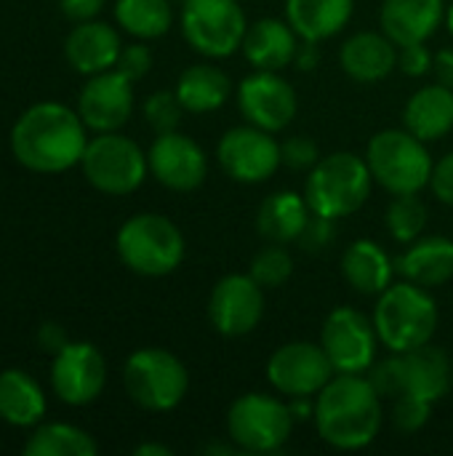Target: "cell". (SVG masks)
<instances>
[{
    "mask_svg": "<svg viewBox=\"0 0 453 456\" xmlns=\"http://www.w3.org/2000/svg\"><path fill=\"white\" fill-rule=\"evenodd\" d=\"M294 430V417L288 401L267 393H246L232 401L227 411L230 441L248 454H275L280 452Z\"/></svg>",
    "mask_w": 453,
    "mask_h": 456,
    "instance_id": "obj_9",
    "label": "cell"
},
{
    "mask_svg": "<svg viewBox=\"0 0 453 456\" xmlns=\"http://www.w3.org/2000/svg\"><path fill=\"white\" fill-rule=\"evenodd\" d=\"M433 69L441 86L453 91V48H441L433 59Z\"/></svg>",
    "mask_w": 453,
    "mask_h": 456,
    "instance_id": "obj_43",
    "label": "cell"
},
{
    "mask_svg": "<svg viewBox=\"0 0 453 456\" xmlns=\"http://www.w3.org/2000/svg\"><path fill=\"white\" fill-rule=\"evenodd\" d=\"M392 425L398 433H419L427 422H430V414H433V403L422 401V398H411V395H403V398H395L392 401Z\"/></svg>",
    "mask_w": 453,
    "mask_h": 456,
    "instance_id": "obj_36",
    "label": "cell"
},
{
    "mask_svg": "<svg viewBox=\"0 0 453 456\" xmlns=\"http://www.w3.org/2000/svg\"><path fill=\"white\" fill-rule=\"evenodd\" d=\"M240 48L254 69L280 72L283 67L294 64L299 51V35L288 21L267 16L248 24Z\"/></svg>",
    "mask_w": 453,
    "mask_h": 456,
    "instance_id": "obj_22",
    "label": "cell"
},
{
    "mask_svg": "<svg viewBox=\"0 0 453 456\" xmlns=\"http://www.w3.org/2000/svg\"><path fill=\"white\" fill-rule=\"evenodd\" d=\"M248 275L262 289H280L294 275V259H291V254L286 251L283 243H270L259 254H254Z\"/></svg>",
    "mask_w": 453,
    "mask_h": 456,
    "instance_id": "obj_34",
    "label": "cell"
},
{
    "mask_svg": "<svg viewBox=\"0 0 453 456\" xmlns=\"http://www.w3.org/2000/svg\"><path fill=\"white\" fill-rule=\"evenodd\" d=\"M248 21L238 0H184L182 35L208 59L232 56L246 37Z\"/></svg>",
    "mask_w": 453,
    "mask_h": 456,
    "instance_id": "obj_11",
    "label": "cell"
},
{
    "mask_svg": "<svg viewBox=\"0 0 453 456\" xmlns=\"http://www.w3.org/2000/svg\"><path fill=\"white\" fill-rule=\"evenodd\" d=\"M430 187H433V195H435L441 203L453 206V152L443 155V158L433 166Z\"/></svg>",
    "mask_w": 453,
    "mask_h": 456,
    "instance_id": "obj_41",
    "label": "cell"
},
{
    "mask_svg": "<svg viewBox=\"0 0 453 456\" xmlns=\"http://www.w3.org/2000/svg\"><path fill=\"white\" fill-rule=\"evenodd\" d=\"M355 11V0H286V21L302 40H328L339 35Z\"/></svg>",
    "mask_w": 453,
    "mask_h": 456,
    "instance_id": "obj_27",
    "label": "cell"
},
{
    "mask_svg": "<svg viewBox=\"0 0 453 456\" xmlns=\"http://www.w3.org/2000/svg\"><path fill=\"white\" fill-rule=\"evenodd\" d=\"M184 112L187 110L182 107L176 91H155L144 99V120L155 134L176 131Z\"/></svg>",
    "mask_w": 453,
    "mask_h": 456,
    "instance_id": "obj_35",
    "label": "cell"
},
{
    "mask_svg": "<svg viewBox=\"0 0 453 456\" xmlns=\"http://www.w3.org/2000/svg\"><path fill=\"white\" fill-rule=\"evenodd\" d=\"M406 128L419 136L422 142H438L453 131V91L435 83L419 88L406 110H403Z\"/></svg>",
    "mask_w": 453,
    "mask_h": 456,
    "instance_id": "obj_29",
    "label": "cell"
},
{
    "mask_svg": "<svg viewBox=\"0 0 453 456\" xmlns=\"http://www.w3.org/2000/svg\"><path fill=\"white\" fill-rule=\"evenodd\" d=\"M280 158L291 171H312L320 160V150L312 136H291L280 144Z\"/></svg>",
    "mask_w": 453,
    "mask_h": 456,
    "instance_id": "obj_37",
    "label": "cell"
},
{
    "mask_svg": "<svg viewBox=\"0 0 453 456\" xmlns=\"http://www.w3.org/2000/svg\"><path fill=\"white\" fill-rule=\"evenodd\" d=\"M446 24H449V32L453 35V0L451 5H449V11H446Z\"/></svg>",
    "mask_w": 453,
    "mask_h": 456,
    "instance_id": "obj_49",
    "label": "cell"
},
{
    "mask_svg": "<svg viewBox=\"0 0 453 456\" xmlns=\"http://www.w3.org/2000/svg\"><path fill=\"white\" fill-rule=\"evenodd\" d=\"M80 168L88 184L104 195H131L144 184L150 174L147 152H142L133 139L117 131L96 134L88 139Z\"/></svg>",
    "mask_w": 453,
    "mask_h": 456,
    "instance_id": "obj_10",
    "label": "cell"
},
{
    "mask_svg": "<svg viewBox=\"0 0 453 456\" xmlns=\"http://www.w3.org/2000/svg\"><path fill=\"white\" fill-rule=\"evenodd\" d=\"M384 224L398 243H414L417 238H422L427 224V206L419 198V192L395 195L384 211Z\"/></svg>",
    "mask_w": 453,
    "mask_h": 456,
    "instance_id": "obj_33",
    "label": "cell"
},
{
    "mask_svg": "<svg viewBox=\"0 0 453 456\" xmlns=\"http://www.w3.org/2000/svg\"><path fill=\"white\" fill-rule=\"evenodd\" d=\"M312 211L299 192L278 190L267 195L256 211V230L267 243H296Z\"/></svg>",
    "mask_w": 453,
    "mask_h": 456,
    "instance_id": "obj_28",
    "label": "cell"
},
{
    "mask_svg": "<svg viewBox=\"0 0 453 456\" xmlns=\"http://www.w3.org/2000/svg\"><path fill=\"white\" fill-rule=\"evenodd\" d=\"M37 339H40V345H43L48 353H59V350L69 342V339L64 337L61 326H56V323H45V326L40 329Z\"/></svg>",
    "mask_w": 453,
    "mask_h": 456,
    "instance_id": "obj_44",
    "label": "cell"
},
{
    "mask_svg": "<svg viewBox=\"0 0 453 456\" xmlns=\"http://www.w3.org/2000/svg\"><path fill=\"white\" fill-rule=\"evenodd\" d=\"M334 377L326 350L312 342H288L267 361V382L286 398H315Z\"/></svg>",
    "mask_w": 453,
    "mask_h": 456,
    "instance_id": "obj_15",
    "label": "cell"
},
{
    "mask_svg": "<svg viewBox=\"0 0 453 456\" xmlns=\"http://www.w3.org/2000/svg\"><path fill=\"white\" fill-rule=\"evenodd\" d=\"M88 126L61 102L27 107L11 128V152L32 174H64L80 166L88 147Z\"/></svg>",
    "mask_w": 453,
    "mask_h": 456,
    "instance_id": "obj_1",
    "label": "cell"
},
{
    "mask_svg": "<svg viewBox=\"0 0 453 456\" xmlns=\"http://www.w3.org/2000/svg\"><path fill=\"white\" fill-rule=\"evenodd\" d=\"M342 69L358 83H379L398 67V45L384 32H355L339 51Z\"/></svg>",
    "mask_w": 453,
    "mask_h": 456,
    "instance_id": "obj_23",
    "label": "cell"
},
{
    "mask_svg": "<svg viewBox=\"0 0 453 456\" xmlns=\"http://www.w3.org/2000/svg\"><path fill=\"white\" fill-rule=\"evenodd\" d=\"M117 72H123L131 83L147 77V72L152 69V51L144 45V43H131V45H123L120 56H117V64H115Z\"/></svg>",
    "mask_w": 453,
    "mask_h": 456,
    "instance_id": "obj_38",
    "label": "cell"
},
{
    "mask_svg": "<svg viewBox=\"0 0 453 456\" xmlns=\"http://www.w3.org/2000/svg\"><path fill=\"white\" fill-rule=\"evenodd\" d=\"M24 456H93L99 452L91 433L67 422H40L24 441Z\"/></svg>",
    "mask_w": 453,
    "mask_h": 456,
    "instance_id": "obj_31",
    "label": "cell"
},
{
    "mask_svg": "<svg viewBox=\"0 0 453 456\" xmlns=\"http://www.w3.org/2000/svg\"><path fill=\"white\" fill-rule=\"evenodd\" d=\"M133 454L136 456H174V452H171L168 446H163V444H139V446L133 449Z\"/></svg>",
    "mask_w": 453,
    "mask_h": 456,
    "instance_id": "obj_47",
    "label": "cell"
},
{
    "mask_svg": "<svg viewBox=\"0 0 453 456\" xmlns=\"http://www.w3.org/2000/svg\"><path fill=\"white\" fill-rule=\"evenodd\" d=\"M123 51L120 35L112 24L91 19L75 24V29L64 40V59L77 75H99L115 69L117 56Z\"/></svg>",
    "mask_w": 453,
    "mask_h": 456,
    "instance_id": "obj_20",
    "label": "cell"
},
{
    "mask_svg": "<svg viewBox=\"0 0 453 456\" xmlns=\"http://www.w3.org/2000/svg\"><path fill=\"white\" fill-rule=\"evenodd\" d=\"M48 409L40 382L24 369L0 371V419L11 428L32 430Z\"/></svg>",
    "mask_w": 453,
    "mask_h": 456,
    "instance_id": "obj_26",
    "label": "cell"
},
{
    "mask_svg": "<svg viewBox=\"0 0 453 456\" xmlns=\"http://www.w3.org/2000/svg\"><path fill=\"white\" fill-rule=\"evenodd\" d=\"M419 136L409 128H387L371 136L366 163L379 187L392 195H414L430 184L433 158Z\"/></svg>",
    "mask_w": 453,
    "mask_h": 456,
    "instance_id": "obj_7",
    "label": "cell"
},
{
    "mask_svg": "<svg viewBox=\"0 0 453 456\" xmlns=\"http://www.w3.org/2000/svg\"><path fill=\"white\" fill-rule=\"evenodd\" d=\"M235 452H238V446H235V444H230V446H224V444H208V446L203 449V454H208V456H216V454L230 456V454H235Z\"/></svg>",
    "mask_w": 453,
    "mask_h": 456,
    "instance_id": "obj_48",
    "label": "cell"
},
{
    "mask_svg": "<svg viewBox=\"0 0 453 456\" xmlns=\"http://www.w3.org/2000/svg\"><path fill=\"white\" fill-rule=\"evenodd\" d=\"M382 401L366 374H336L315 395L318 436L339 452L371 446L384 422Z\"/></svg>",
    "mask_w": 453,
    "mask_h": 456,
    "instance_id": "obj_2",
    "label": "cell"
},
{
    "mask_svg": "<svg viewBox=\"0 0 453 456\" xmlns=\"http://www.w3.org/2000/svg\"><path fill=\"white\" fill-rule=\"evenodd\" d=\"M123 387L139 409L163 414L184 401L190 374L174 353L163 347H142L131 353L123 366Z\"/></svg>",
    "mask_w": 453,
    "mask_h": 456,
    "instance_id": "obj_8",
    "label": "cell"
},
{
    "mask_svg": "<svg viewBox=\"0 0 453 456\" xmlns=\"http://www.w3.org/2000/svg\"><path fill=\"white\" fill-rule=\"evenodd\" d=\"M446 0H384L379 24L395 45L427 43L446 21Z\"/></svg>",
    "mask_w": 453,
    "mask_h": 456,
    "instance_id": "obj_21",
    "label": "cell"
},
{
    "mask_svg": "<svg viewBox=\"0 0 453 456\" xmlns=\"http://www.w3.org/2000/svg\"><path fill=\"white\" fill-rule=\"evenodd\" d=\"M288 409L294 422H307L315 419V398L312 395H302V398H288Z\"/></svg>",
    "mask_w": 453,
    "mask_h": 456,
    "instance_id": "obj_46",
    "label": "cell"
},
{
    "mask_svg": "<svg viewBox=\"0 0 453 456\" xmlns=\"http://www.w3.org/2000/svg\"><path fill=\"white\" fill-rule=\"evenodd\" d=\"M147 163L158 184L174 192H192L208 176V160L203 147L179 131L158 134V139L147 150Z\"/></svg>",
    "mask_w": 453,
    "mask_h": 456,
    "instance_id": "obj_18",
    "label": "cell"
},
{
    "mask_svg": "<svg viewBox=\"0 0 453 456\" xmlns=\"http://www.w3.org/2000/svg\"><path fill=\"white\" fill-rule=\"evenodd\" d=\"M371 168L355 152H331L315 163L304 184V200L312 214L344 219L360 211L371 195Z\"/></svg>",
    "mask_w": 453,
    "mask_h": 456,
    "instance_id": "obj_5",
    "label": "cell"
},
{
    "mask_svg": "<svg viewBox=\"0 0 453 456\" xmlns=\"http://www.w3.org/2000/svg\"><path fill=\"white\" fill-rule=\"evenodd\" d=\"M174 91L187 112L206 115V112L219 110L230 99L232 80L227 77V72H222L214 64H190L179 75Z\"/></svg>",
    "mask_w": 453,
    "mask_h": 456,
    "instance_id": "obj_30",
    "label": "cell"
},
{
    "mask_svg": "<svg viewBox=\"0 0 453 456\" xmlns=\"http://www.w3.org/2000/svg\"><path fill=\"white\" fill-rule=\"evenodd\" d=\"M395 270L425 289H438L453 278V240L443 235L417 238L398 259Z\"/></svg>",
    "mask_w": 453,
    "mask_h": 456,
    "instance_id": "obj_24",
    "label": "cell"
},
{
    "mask_svg": "<svg viewBox=\"0 0 453 456\" xmlns=\"http://www.w3.org/2000/svg\"><path fill=\"white\" fill-rule=\"evenodd\" d=\"M120 262L142 278L171 275L184 259V235L163 214H133L117 230Z\"/></svg>",
    "mask_w": 453,
    "mask_h": 456,
    "instance_id": "obj_6",
    "label": "cell"
},
{
    "mask_svg": "<svg viewBox=\"0 0 453 456\" xmlns=\"http://www.w3.org/2000/svg\"><path fill=\"white\" fill-rule=\"evenodd\" d=\"M371 321L390 353H406L430 345L438 329V305L430 289L403 281L379 294Z\"/></svg>",
    "mask_w": 453,
    "mask_h": 456,
    "instance_id": "obj_3",
    "label": "cell"
},
{
    "mask_svg": "<svg viewBox=\"0 0 453 456\" xmlns=\"http://www.w3.org/2000/svg\"><path fill=\"white\" fill-rule=\"evenodd\" d=\"M336 238V227H334V219H326V216H318L312 214L310 222L304 224L302 235H299V246L310 254H318L323 248H328Z\"/></svg>",
    "mask_w": 453,
    "mask_h": 456,
    "instance_id": "obj_39",
    "label": "cell"
},
{
    "mask_svg": "<svg viewBox=\"0 0 453 456\" xmlns=\"http://www.w3.org/2000/svg\"><path fill=\"white\" fill-rule=\"evenodd\" d=\"M320 61V53H318V43L315 40H304V45H299L296 51V59L294 64L302 69V72H312Z\"/></svg>",
    "mask_w": 453,
    "mask_h": 456,
    "instance_id": "obj_45",
    "label": "cell"
},
{
    "mask_svg": "<svg viewBox=\"0 0 453 456\" xmlns=\"http://www.w3.org/2000/svg\"><path fill=\"white\" fill-rule=\"evenodd\" d=\"M238 107L251 126L278 134L288 128L291 120L296 118L299 99H296L294 86L286 77H280L278 72L256 69L254 75L240 80Z\"/></svg>",
    "mask_w": 453,
    "mask_h": 456,
    "instance_id": "obj_17",
    "label": "cell"
},
{
    "mask_svg": "<svg viewBox=\"0 0 453 456\" xmlns=\"http://www.w3.org/2000/svg\"><path fill=\"white\" fill-rule=\"evenodd\" d=\"M264 318V289L251 275H224L208 297V321L216 334L238 339L251 334Z\"/></svg>",
    "mask_w": 453,
    "mask_h": 456,
    "instance_id": "obj_16",
    "label": "cell"
},
{
    "mask_svg": "<svg viewBox=\"0 0 453 456\" xmlns=\"http://www.w3.org/2000/svg\"><path fill=\"white\" fill-rule=\"evenodd\" d=\"M342 275L352 291L363 297H379L387 286H392L395 262L376 240L360 238L352 240L342 254Z\"/></svg>",
    "mask_w": 453,
    "mask_h": 456,
    "instance_id": "obj_25",
    "label": "cell"
},
{
    "mask_svg": "<svg viewBox=\"0 0 453 456\" xmlns=\"http://www.w3.org/2000/svg\"><path fill=\"white\" fill-rule=\"evenodd\" d=\"M376 345L374 321L355 307H336L323 321L320 347L336 374H366L376 361Z\"/></svg>",
    "mask_w": 453,
    "mask_h": 456,
    "instance_id": "obj_12",
    "label": "cell"
},
{
    "mask_svg": "<svg viewBox=\"0 0 453 456\" xmlns=\"http://www.w3.org/2000/svg\"><path fill=\"white\" fill-rule=\"evenodd\" d=\"M51 387L67 406H88L107 387V361L91 342H67L51 361Z\"/></svg>",
    "mask_w": 453,
    "mask_h": 456,
    "instance_id": "obj_13",
    "label": "cell"
},
{
    "mask_svg": "<svg viewBox=\"0 0 453 456\" xmlns=\"http://www.w3.org/2000/svg\"><path fill=\"white\" fill-rule=\"evenodd\" d=\"M104 3H107V0H59V8H61V13H64L69 21L80 24V21L96 19V16L101 13Z\"/></svg>",
    "mask_w": 453,
    "mask_h": 456,
    "instance_id": "obj_42",
    "label": "cell"
},
{
    "mask_svg": "<svg viewBox=\"0 0 453 456\" xmlns=\"http://www.w3.org/2000/svg\"><path fill=\"white\" fill-rule=\"evenodd\" d=\"M216 158L222 171L240 184L267 182L283 163L280 144L275 142V136L251 123L230 128L219 139Z\"/></svg>",
    "mask_w": 453,
    "mask_h": 456,
    "instance_id": "obj_14",
    "label": "cell"
},
{
    "mask_svg": "<svg viewBox=\"0 0 453 456\" xmlns=\"http://www.w3.org/2000/svg\"><path fill=\"white\" fill-rule=\"evenodd\" d=\"M368 379L384 401L411 395L435 406L451 390V361L441 347L422 345L374 363L368 369Z\"/></svg>",
    "mask_w": 453,
    "mask_h": 456,
    "instance_id": "obj_4",
    "label": "cell"
},
{
    "mask_svg": "<svg viewBox=\"0 0 453 456\" xmlns=\"http://www.w3.org/2000/svg\"><path fill=\"white\" fill-rule=\"evenodd\" d=\"M115 21L131 37L158 40L171 29L174 8H171V0H117Z\"/></svg>",
    "mask_w": 453,
    "mask_h": 456,
    "instance_id": "obj_32",
    "label": "cell"
},
{
    "mask_svg": "<svg viewBox=\"0 0 453 456\" xmlns=\"http://www.w3.org/2000/svg\"><path fill=\"white\" fill-rule=\"evenodd\" d=\"M77 112L96 134L120 131L133 112V83L117 69L91 75L80 88Z\"/></svg>",
    "mask_w": 453,
    "mask_h": 456,
    "instance_id": "obj_19",
    "label": "cell"
},
{
    "mask_svg": "<svg viewBox=\"0 0 453 456\" xmlns=\"http://www.w3.org/2000/svg\"><path fill=\"white\" fill-rule=\"evenodd\" d=\"M433 53L425 43H411V45H398V67L409 77H422L433 67Z\"/></svg>",
    "mask_w": 453,
    "mask_h": 456,
    "instance_id": "obj_40",
    "label": "cell"
}]
</instances>
